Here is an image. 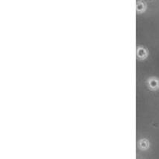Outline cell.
Here are the masks:
<instances>
[{
    "mask_svg": "<svg viewBox=\"0 0 159 159\" xmlns=\"http://www.w3.org/2000/svg\"><path fill=\"white\" fill-rule=\"evenodd\" d=\"M146 86L150 91H158L159 90V78L155 76H149L146 80Z\"/></svg>",
    "mask_w": 159,
    "mask_h": 159,
    "instance_id": "6da1fadb",
    "label": "cell"
},
{
    "mask_svg": "<svg viewBox=\"0 0 159 159\" xmlns=\"http://www.w3.org/2000/svg\"><path fill=\"white\" fill-rule=\"evenodd\" d=\"M137 59L139 61H144L149 57V51L143 45H138L136 50Z\"/></svg>",
    "mask_w": 159,
    "mask_h": 159,
    "instance_id": "7a4b0ae2",
    "label": "cell"
},
{
    "mask_svg": "<svg viewBox=\"0 0 159 159\" xmlns=\"http://www.w3.org/2000/svg\"><path fill=\"white\" fill-rule=\"evenodd\" d=\"M151 143L147 138H141L138 140V147L141 151H147L150 148Z\"/></svg>",
    "mask_w": 159,
    "mask_h": 159,
    "instance_id": "3957f363",
    "label": "cell"
},
{
    "mask_svg": "<svg viewBox=\"0 0 159 159\" xmlns=\"http://www.w3.org/2000/svg\"><path fill=\"white\" fill-rule=\"evenodd\" d=\"M147 9V5L144 2H138L136 6V11L138 14H142L145 12Z\"/></svg>",
    "mask_w": 159,
    "mask_h": 159,
    "instance_id": "277c9868",
    "label": "cell"
}]
</instances>
